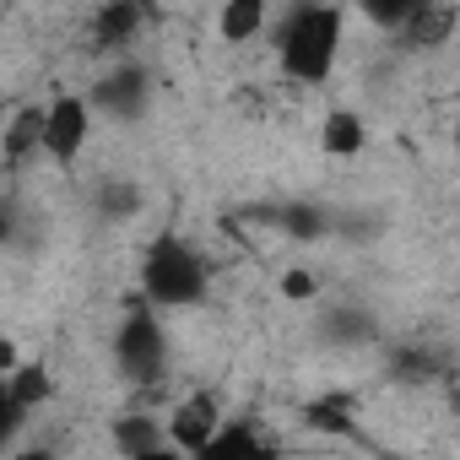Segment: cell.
I'll use <instances>...</instances> for the list:
<instances>
[{"label": "cell", "mask_w": 460, "mask_h": 460, "mask_svg": "<svg viewBox=\"0 0 460 460\" xmlns=\"http://www.w3.org/2000/svg\"><path fill=\"white\" fill-rule=\"evenodd\" d=\"M341 33H347L341 6H293L277 22V66H282V76L298 82V87L331 82V71L341 60Z\"/></svg>", "instance_id": "cell-1"}, {"label": "cell", "mask_w": 460, "mask_h": 460, "mask_svg": "<svg viewBox=\"0 0 460 460\" xmlns=\"http://www.w3.org/2000/svg\"><path fill=\"white\" fill-rule=\"evenodd\" d=\"M206 288H211V266H206V255H200L190 239L157 234V239L146 244V261H141V298H146L152 309H190V304L206 298Z\"/></svg>", "instance_id": "cell-2"}, {"label": "cell", "mask_w": 460, "mask_h": 460, "mask_svg": "<svg viewBox=\"0 0 460 460\" xmlns=\"http://www.w3.org/2000/svg\"><path fill=\"white\" fill-rule=\"evenodd\" d=\"M114 368L136 390H152L168 374V336H163V320H157V309L146 298L125 304V320L114 331Z\"/></svg>", "instance_id": "cell-3"}, {"label": "cell", "mask_w": 460, "mask_h": 460, "mask_svg": "<svg viewBox=\"0 0 460 460\" xmlns=\"http://www.w3.org/2000/svg\"><path fill=\"white\" fill-rule=\"evenodd\" d=\"M93 141V103L82 93H55L44 103V157L55 168H71Z\"/></svg>", "instance_id": "cell-4"}, {"label": "cell", "mask_w": 460, "mask_h": 460, "mask_svg": "<svg viewBox=\"0 0 460 460\" xmlns=\"http://www.w3.org/2000/svg\"><path fill=\"white\" fill-rule=\"evenodd\" d=\"M87 103H93V114H109L114 125H136L152 109V71L136 66V60H119L109 76L93 82Z\"/></svg>", "instance_id": "cell-5"}, {"label": "cell", "mask_w": 460, "mask_h": 460, "mask_svg": "<svg viewBox=\"0 0 460 460\" xmlns=\"http://www.w3.org/2000/svg\"><path fill=\"white\" fill-rule=\"evenodd\" d=\"M217 433H222V411H217V395H206V390L184 395V401L168 411V444L184 449L190 460H195Z\"/></svg>", "instance_id": "cell-6"}, {"label": "cell", "mask_w": 460, "mask_h": 460, "mask_svg": "<svg viewBox=\"0 0 460 460\" xmlns=\"http://www.w3.org/2000/svg\"><path fill=\"white\" fill-rule=\"evenodd\" d=\"M141 22H146V12L136 0H103V6H93V17H87L93 49H125L141 33Z\"/></svg>", "instance_id": "cell-7"}, {"label": "cell", "mask_w": 460, "mask_h": 460, "mask_svg": "<svg viewBox=\"0 0 460 460\" xmlns=\"http://www.w3.org/2000/svg\"><path fill=\"white\" fill-rule=\"evenodd\" d=\"M455 28H460V12L455 6H444V0H417V12L401 28V44L406 49H438V44L455 39Z\"/></svg>", "instance_id": "cell-8"}, {"label": "cell", "mask_w": 460, "mask_h": 460, "mask_svg": "<svg viewBox=\"0 0 460 460\" xmlns=\"http://www.w3.org/2000/svg\"><path fill=\"white\" fill-rule=\"evenodd\" d=\"M195 460H277V444L255 422H222V433Z\"/></svg>", "instance_id": "cell-9"}, {"label": "cell", "mask_w": 460, "mask_h": 460, "mask_svg": "<svg viewBox=\"0 0 460 460\" xmlns=\"http://www.w3.org/2000/svg\"><path fill=\"white\" fill-rule=\"evenodd\" d=\"M163 444H168V422H157V417H146V411L114 417V449H119L125 460H141V455H152V449H163Z\"/></svg>", "instance_id": "cell-10"}, {"label": "cell", "mask_w": 460, "mask_h": 460, "mask_svg": "<svg viewBox=\"0 0 460 460\" xmlns=\"http://www.w3.org/2000/svg\"><path fill=\"white\" fill-rule=\"evenodd\" d=\"M266 22H271V6H266V0H227V6L217 12V33H222L227 44H250V39H261Z\"/></svg>", "instance_id": "cell-11"}, {"label": "cell", "mask_w": 460, "mask_h": 460, "mask_svg": "<svg viewBox=\"0 0 460 460\" xmlns=\"http://www.w3.org/2000/svg\"><path fill=\"white\" fill-rule=\"evenodd\" d=\"M49 395H55V379H49L44 363H17V368L6 374V385H0V401H12V406H22V411H39Z\"/></svg>", "instance_id": "cell-12"}, {"label": "cell", "mask_w": 460, "mask_h": 460, "mask_svg": "<svg viewBox=\"0 0 460 460\" xmlns=\"http://www.w3.org/2000/svg\"><path fill=\"white\" fill-rule=\"evenodd\" d=\"M320 146H325L331 157H358V152L368 146V125H363V114H358V109H331L325 125H320Z\"/></svg>", "instance_id": "cell-13"}, {"label": "cell", "mask_w": 460, "mask_h": 460, "mask_svg": "<svg viewBox=\"0 0 460 460\" xmlns=\"http://www.w3.org/2000/svg\"><path fill=\"white\" fill-rule=\"evenodd\" d=\"M0 152H6V163H28L33 152H44V103L39 109H17L12 125H6V141H0Z\"/></svg>", "instance_id": "cell-14"}, {"label": "cell", "mask_w": 460, "mask_h": 460, "mask_svg": "<svg viewBox=\"0 0 460 460\" xmlns=\"http://www.w3.org/2000/svg\"><path fill=\"white\" fill-rule=\"evenodd\" d=\"M438 374H444V358H438L433 347H395V352H390V379H395V385L422 390V385H433Z\"/></svg>", "instance_id": "cell-15"}, {"label": "cell", "mask_w": 460, "mask_h": 460, "mask_svg": "<svg viewBox=\"0 0 460 460\" xmlns=\"http://www.w3.org/2000/svg\"><path fill=\"white\" fill-rule=\"evenodd\" d=\"M331 341H347V347H363V341H374V314L363 309V304H336L331 314H325V325H320Z\"/></svg>", "instance_id": "cell-16"}, {"label": "cell", "mask_w": 460, "mask_h": 460, "mask_svg": "<svg viewBox=\"0 0 460 460\" xmlns=\"http://www.w3.org/2000/svg\"><path fill=\"white\" fill-rule=\"evenodd\" d=\"M93 206H98V217L125 222V217L141 211V184H136V179H103L98 195H93Z\"/></svg>", "instance_id": "cell-17"}, {"label": "cell", "mask_w": 460, "mask_h": 460, "mask_svg": "<svg viewBox=\"0 0 460 460\" xmlns=\"http://www.w3.org/2000/svg\"><path fill=\"white\" fill-rule=\"evenodd\" d=\"M271 222H282L293 239H320L325 227H331L320 206H282V211H271Z\"/></svg>", "instance_id": "cell-18"}, {"label": "cell", "mask_w": 460, "mask_h": 460, "mask_svg": "<svg viewBox=\"0 0 460 460\" xmlns=\"http://www.w3.org/2000/svg\"><path fill=\"white\" fill-rule=\"evenodd\" d=\"M304 417H309L314 428H325V433H352V401H341V395L309 401V406H304Z\"/></svg>", "instance_id": "cell-19"}, {"label": "cell", "mask_w": 460, "mask_h": 460, "mask_svg": "<svg viewBox=\"0 0 460 460\" xmlns=\"http://www.w3.org/2000/svg\"><path fill=\"white\" fill-rule=\"evenodd\" d=\"M314 293H320V282H314L309 271H288V277H282V298H293V304H309Z\"/></svg>", "instance_id": "cell-20"}, {"label": "cell", "mask_w": 460, "mask_h": 460, "mask_svg": "<svg viewBox=\"0 0 460 460\" xmlns=\"http://www.w3.org/2000/svg\"><path fill=\"white\" fill-rule=\"evenodd\" d=\"M6 460H55V449H44V444H28V449H6Z\"/></svg>", "instance_id": "cell-21"}, {"label": "cell", "mask_w": 460, "mask_h": 460, "mask_svg": "<svg viewBox=\"0 0 460 460\" xmlns=\"http://www.w3.org/2000/svg\"><path fill=\"white\" fill-rule=\"evenodd\" d=\"M141 460H190L184 449H173V444H163V449H152V455H141Z\"/></svg>", "instance_id": "cell-22"}, {"label": "cell", "mask_w": 460, "mask_h": 460, "mask_svg": "<svg viewBox=\"0 0 460 460\" xmlns=\"http://www.w3.org/2000/svg\"><path fill=\"white\" fill-rule=\"evenodd\" d=\"M455 152H460V130H455Z\"/></svg>", "instance_id": "cell-23"}]
</instances>
